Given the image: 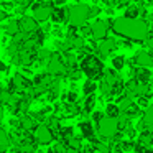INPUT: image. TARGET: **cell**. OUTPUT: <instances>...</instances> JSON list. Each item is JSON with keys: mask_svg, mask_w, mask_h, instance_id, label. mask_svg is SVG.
<instances>
[{"mask_svg": "<svg viewBox=\"0 0 153 153\" xmlns=\"http://www.w3.org/2000/svg\"><path fill=\"white\" fill-rule=\"evenodd\" d=\"M110 30L117 36H122L125 40L135 41V43L145 41L146 36L150 35V27L145 18H137V20H130V18L125 17L115 18V20H112Z\"/></svg>", "mask_w": 153, "mask_h": 153, "instance_id": "6da1fadb", "label": "cell"}, {"mask_svg": "<svg viewBox=\"0 0 153 153\" xmlns=\"http://www.w3.org/2000/svg\"><path fill=\"white\" fill-rule=\"evenodd\" d=\"M79 68L81 71L84 73V76L87 77V79H92V81H100L104 76V73H105V68H104V63L102 59H100L97 54H86V56L81 59L79 63Z\"/></svg>", "mask_w": 153, "mask_h": 153, "instance_id": "7a4b0ae2", "label": "cell"}, {"mask_svg": "<svg viewBox=\"0 0 153 153\" xmlns=\"http://www.w3.org/2000/svg\"><path fill=\"white\" fill-rule=\"evenodd\" d=\"M91 17H92L91 15V7L86 4H76L68 8V23L71 27L81 28L82 25H86V22Z\"/></svg>", "mask_w": 153, "mask_h": 153, "instance_id": "3957f363", "label": "cell"}, {"mask_svg": "<svg viewBox=\"0 0 153 153\" xmlns=\"http://www.w3.org/2000/svg\"><path fill=\"white\" fill-rule=\"evenodd\" d=\"M97 128V137L100 140H105V142H112L114 137L120 132L119 130V120L117 119H109V117H104L102 122L96 127Z\"/></svg>", "mask_w": 153, "mask_h": 153, "instance_id": "277c9868", "label": "cell"}, {"mask_svg": "<svg viewBox=\"0 0 153 153\" xmlns=\"http://www.w3.org/2000/svg\"><path fill=\"white\" fill-rule=\"evenodd\" d=\"M46 73L53 77H61L68 74V66L63 59V54L61 53H53L51 59L46 64Z\"/></svg>", "mask_w": 153, "mask_h": 153, "instance_id": "5b68a950", "label": "cell"}, {"mask_svg": "<svg viewBox=\"0 0 153 153\" xmlns=\"http://www.w3.org/2000/svg\"><path fill=\"white\" fill-rule=\"evenodd\" d=\"M33 135H35L36 143L41 145V146H51L54 142H56V135H54V132L48 125H45V123L36 125V128L33 130Z\"/></svg>", "mask_w": 153, "mask_h": 153, "instance_id": "8992f818", "label": "cell"}, {"mask_svg": "<svg viewBox=\"0 0 153 153\" xmlns=\"http://www.w3.org/2000/svg\"><path fill=\"white\" fill-rule=\"evenodd\" d=\"M53 2H45V4H31V17L36 22H46L48 18H51V13H53Z\"/></svg>", "mask_w": 153, "mask_h": 153, "instance_id": "52a82bcc", "label": "cell"}, {"mask_svg": "<svg viewBox=\"0 0 153 153\" xmlns=\"http://www.w3.org/2000/svg\"><path fill=\"white\" fill-rule=\"evenodd\" d=\"M77 130H79L81 137H82L86 142L89 143H96L97 140H99V137H97V128L96 125H94L92 122H91L89 119H82L79 123H77Z\"/></svg>", "mask_w": 153, "mask_h": 153, "instance_id": "ba28073f", "label": "cell"}, {"mask_svg": "<svg viewBox=\"0 0 153 153\" xmlns=\"http://www.w3.org/2000/svg\"><path fill=\"white\" fill-rule=\"evenodd\" d=\"M110 27H112V20H97L91 25L92 28V38L96 41H102L104 38H107Z\"/></svg>", "mask_w": 153, "mask_h": 153, "instance_id": "9c48e42d", "label": "cell"}, {"mask_svg": "<svg viewBox=\"0 0 153 153\" xmlns=\"http://www.w3.org/2000/svg\"><path fill=\"white\" fill-rule=\"evenodd\" d=\"M117 48V41L114 36H107L104 38L102 41H97V48H96V53L99 54L100 58H107L114 50Z\"/></svg>", "mask_w": 153, "mask_h": 153, "instance_id": "30bf717a", "label": "cell"}, {"mask_svg": "<svg viewBox=\"0 0 153 153\" xmlns=\"http://www.w3.org/2000/svg\"><path fill=\"white\" fill-rule=\"evenodd\" d=\"M132 64L135 68H152L153 66V54L150 51H145V50L137 51L133 59H132Z\"/></svg>", "mask_w": 153, "mask_h": 153, "instance_id": "8fae6325", "label": "cell"}, {"mask_svg": "<svg viewBox=\"0 0 153 153\" xmlns=\"http://www.w3.org/2000/svg\"><path fill=\"white\" fill-rule=\"evenodd\" d=\"M18 23H20V31L25 35H31L36 30H40V25H38V22L33 17H27L25 15V17H22L18 20Z\"/></svg>", "mask_w": 153, "mask_h": 153, "instance_id": "7c38bea8", "label": "cell"}, {"mask_svg": "<svg viewBox=\"0 0 153 153\" xmlns=\"http://www.w3.org/2000/svg\"><path fill=\"white\" fill-rule=\"evenodd\" d=\"M130 77H133L135 81H138L140 84H150L153 81L150 68H133Z\"/></svg>", "mask_w": 153, "mask_h": 153, "instance_id": "4fadbf2b", "label": "cell"}, {"mask_svg": "<svg viewBox=\"0 0 153 153\" xmlns=\"http://www.w3.org/2000/svg\"><path fill=\"white\" fill-rule=\"evenodd\" d=\"M96 105H97V97L96 96L84 97V100L81 102V107H82V119H89L91 114L96 110Z\"/></svg>", "mask_w": 153, "mask_h": 153, "instance_id": "5bb4252c", "label": "cell"}, {"mask_svg": "<svg viewBox=\"0 0 153 153\" xmlns=\"http://www.w3.org/2000/svg\"><path fill=\"white\" fill-rule=\"evenodd\" d=\"M38 123L35 122L33 115L31 114H25V115H20V128L22 130H27V132H33L36 128Z\"/></svg>", "mask_w": 153, "mask_h": 153, "instance_id": "9a60e30c", "label": "cell"}, {"mask_svg": "<svg viewBox=\"0 0 153 153\" xmlns=\"http://www.w3.org/2000/svg\"><path fill=\"white\" fill-rule=\"evenodd\" d=\"M51 20L54 23H63V22H68V8L64 7H54L53 13H51Z\"/></svg>", "mask_w": 153, "mask_h": 153, "instance_id": "2e32d148", "label": "cell"}, {"mask_svg": "<svg viewBox=\"0 0 153 153\" xmlns=\"http://www.w3.org/2000/svg\"><path fill=\"white\" fill-rule=\"evenodd\" d=\"M104 114H105V117H109V119H119V117L122 115V110L117 105V102H107L105 109H104Z\"/></svg>", "mask_w": 153, "mask_h": 153, "instance_id": "e0dca14e", "label": "cell"}, {"mask_svg": "<svg viewBox=\"0 0 153 153\" xmlns=\"http://www.w3.org/2000/svg\"><path fill=\"white\" fill-rule=\"evenodd\" d=\"M97 91H99V82H96V81H92V79L84 81V84H82V94H84V97L96 96Z\"/></svg>", "mask_w": 153, "mask_h": 153, "instance_id": "ac0fdd59", "label": "cell"}, {"mask_svg": "<svg viewBox=\"0 0 153 153\" xmlns=\"http://www.w3.org/2000/svg\"><path fill=\"white\" fill-rule=\"evenodd\" d=\"M142 10H143V5H128L125 8V18H130V20H137V18L142 15Z\"/></svg>", "mask_w": 153, "mask_h": 153, "instance_id": "d6986e66", "label": "cell"}, {"mask_svg": "<svg viewBox=\"0 0 153 153\" xmlns=\"http://www.w3.org/2000/svg\"><path fill=\"white\" fill-rule=\"evenodd\" d=\"M64 143H66L68 148L81 152V150H82V146H84V138L81 135H74V137H71V138L68 140V142H64Z\"/></svg>", "mask_w": 153, "mask_h": 153, "instance_id": "ffe728a7", "label": "cell"}, {"mask_svg": "<svg viewBox=\"0 0 153 153\" xmlns=\"http://www.w3.org/2000/svg\"><path fill=\"white\" fill-rule=\"evenodd\" d=\"M115 102H117V105L120 107V110H122V112H125V110L128 109L133 102H135V99H132V97L127 96V94H122L120 97H117V99H115Z\"/></svg>", "mask_w": 153, "mask_h": 153, "instance_id": "44dd1931", "label": "cell"}, {"mask_svg": "<svg viewBox=\"0 0 153 153\" xmlns=\"http://www.w3.org/2000/svg\"><path fill=\"white\" fill-rule=\"evenodd\" d=\"M4 30H5V33H7V35L15 36V35L20 33V23H18V20H8L7 23H5Z\"/></svg>", "mask_w": 153, "mask_h": 153, "instance_id": "7402d4cb", "label": "cell"}, {"mask_svg": "<svg viewBox=\"0 0 153 153\" xmlns=\"http://www.w3.org/2000/svg\"><path fill=\"white\" fill-rule=\"evenodd\" d=\"M137 142L142 143L143 146H153V133L148 132V130H143V132L138 133V138Z\"/></svg>", "mask_w": 153, "mask_h": 153, "instance_id": "603a6c76", "label": "cell"}, {"mask_svg": "<svg viewBox=\"0 0 153 153\" xmlns=\"http://www.w3.org/2000/svg\"><path fill=\"white\" fill-rule=\"evenodd\" d=\"M110 64H112V68L115 71H122L123 68H125V64H127V59H125V56L123 54H117V56H114L112 59H110Z\"/></svg>", "mask_w": 153, "mask_h": 153, "instance_id": "cb8c5ba5", "label": "cell"}, {"mask_svg": "<svg viewBox=\"0 0 153 153\" xmlns=\"http://www.w3.org/2000/svg\"><path fill=\"white\" fill-rule=\"evenodd\" d=\"M10 145H12L10 135L5 132V128H2V127H0V150H7Z\"/></svg>", "mask_w": 153, "mask_h": 153, "instance_id": "d4e9b609", "label": "cell"}, {"mask_svg": "<svg viewBox=\"0 0 153 153\" xmlns=\"http://www.w3.org/2000/svg\"><path fill=\"white\" fill-rule=\"evenodd\" d=\"M63 102L64 104H77L79 102V94L76 92V91H68L66 94L63 96Z\"/></svg>", "mask_w": 153, "mask_h": 153, "instance_id": "484cf974", "label": "cell"}, {"mask_svg": "<svg viewBox=\"0 0 153 153\" xmlns=\"http://www.w3.org/2000/svg\"><path fill=\"white\" fill-rule=\"evenodd\" d=\"M150 99H152V97H148V96H140V97H137V99H135V104L142 110H145V109H148V107L152 105V104H150Z\"/></svg>", "mask_w": 153, "mask_h": 153, "instance_id": "4316f807", "label": "cell"}, {"mask_svg": "<svg viewBox=\"0 0 153 153\" xmlns=\"http://www.w3.org/2000/svg\"><path fill=\"white\" fill-rule=\"evenodd\" d=\"M104 117H105V114H104V112H99V110H94V112L91 114L89 120H91V122H92L94 125L97 127L100 122H102V119H104Z\"/></svg>", "mask_w": 153, "mask_h": 153, "instance_id": "83f0119b", "label": "cell"}, {"mask_svg": "<svg viewBox=\"0 0 153 153\" xmlns=\"http://www.w3.org/2000/svg\"><path fill=\"white\" fill-rule=\"evenodd\" d=\"M79 31H81V36L82 38L92 36V28H91V25H82V27L79 28Z\"/></svg>", "mask_w": 153, "mask_h": 153, "instance_id": "f1b7e54d", "label": "cell"}, {"mask_svg": "<svg viewBox=\"0 0 153 153\" xmlns=\"http://www.w3.org/2000/svg\"><path fill=\"white\" fill-rule=\"evenodd\" d=\"M145 45H146V48H148L150 51H153V33H150L148 36H146Z\"/></svg>", "mask_w": 153, "mask_h": 153, "instance_id": "f546056e", "label": "cell"}, {"mask_svg": "<svg viewBox=\"0 0 153 153\" xmlns=\"http://www.w3.org/2000/svg\"><path fill=\"white\" fill-rule=\"evenodd\" d=\"M132 2L133 0H117V5H119V7H128Z\"/></svg>", "mask_w": 153, "mask_h": 153, "instance_id": "4dcf8cb0", "label": "cell"}, {"mask_svg": "<svg viewBox=\"0 0 153 153\" xmlns=\"http://www.w3.org/2000/svg\"><path fill=\"white\" fill-rule=\"evenodd\" d=\"M4 119H5V105L0 102V123L4 122Z\"/></svg>", "mask_w": 153, "mask_h": 153, "instance_id": "1f68e13d", "label": "cell"}, {"mask_svg": "<svg viewBox=\"0 0 153 153\" xmlns=\"http://www.w3.org/2000/svg\"><path fill=\"white\" fill-rule=\"evenodd\" d=\"M68 0H53V5L54 7H63V5H66Z\"/></svg>", "mask_w": 153, "mask_h": 153, "instance_id": "d6a6232c", "label": "cell"}, {"mask_svg": "<svg viewBox=\"0 0 153 153\" xmlns=\"http://www.w3.org/2000/svg\"><path fill=\"white\" fill-rule=\"evenodd\" d=\"M8 18V12L7 10H0V22H4Z\"/></svg>", "mask_w": 153, "mask_h": 153, "instance_id": "836d02e7", "label": "cell"}, {"mask_svg": "<svg viewBox=\"0 0 153 153\" xmlns=\"http://www.w3.org/2000/svg\"><path fill=\"white\" fill-rule=\"evenodd\" d=\"M5 71H8V66L4 63V61H0V73H5Z\"/></svg>", "mask_w": 153, "mask_h": 153, "instance_id": "e575fe53", "label": "cell"}, {"mask_svg": "<svg viewBox=\"0 0 153 153\" xmlns=\"http://www.w3.org/2000/svg\"><path fill=\"white\" fill-rule=\"evenodd\" d=\"M13 2H15L17 5H28V4H30L28 0H13Z\"/></svg>", "mask_w": 153, "mask_h": 153, "instance_id": "d590c367", "label": "cell"}, {"mask_svg": "<svg viewBox=\"0 0 153 153\" xmlns=\"http://www.w3.org/2000/svg\"><path fill=\"white\" fill-rule=\"evenodd\" d=\"M148 96H150V97H153V81L148 84Z\"/></svg>", "mask_w": 153, "mask_h": 153, "instance_id": "8d00e7d4", "label": "cell"}, {"mask_svg": "<svg viewBox=\"0 0 153 153\" xmlns=\"http://www.w3.org/2000/svg\"><path fill=\"white\" fill-rule=\"evenodd\" d=\"M104 4H107L109 7H112V5L115 4V0H104Z\"/></svg>", "mask_w": 153, "mask_h": 153, "instance_id": "74e56055", "label": "cell"}, {"mask_svg": "<svg viewBox=\"0 0 153 153\" xmlns=\"http://www.w3.org/2000/svg\"><path fill=\"white\" fill-rule=\"evenodd\" d=\"M36 4H45V2H48V0H35Z\"/></svg>", "mask_w": 153, "mask_h": 153, "instance_id": "f35d334b", "label": "cell"}]
</instances>
